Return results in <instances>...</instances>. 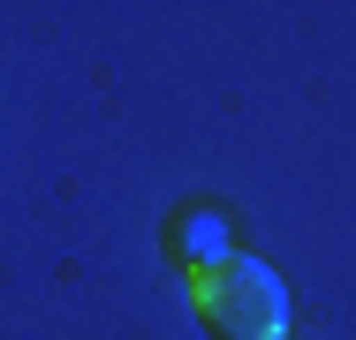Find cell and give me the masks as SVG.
Segmentation results:
<instances>
[{"instance_id":"6da1fadb","label":"cell","mask_w":356,"mask_h":340,"mask_svg":"<svg viewBox=\"0 0 356 340\" xmlns=\"http://www.w3.org/2000/svg\"><path fill=\"white\" fill-rule=\"evenodd\" d=\"M190 280V310L213 325L220 340H288V287L273 280V265L258 257H220Z\"/></svg>"},{"instance_id":"7a4b0ae2","label":"cell","mask_w":356,"mask_h":340,"mask_svg":"<svg viewBox=\"0 0 356 340\" xmlns=\"http://www.w3.org/2000/svg\"><path fill=\"white\" fill-rule=\"evenodd\" d=\"M159 257L182 272H205L220 257H235V227H227V212L213 204H182V212H167V227H159Z\"/></svg>"}]
</instances>
